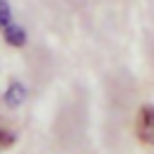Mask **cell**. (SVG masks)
<instances>
[{
	"label": "cell",
	"mask_w": 154,
	"mask_h": 154,
	"mask_svg": "<svg viewBox=\"0 0 154 154\" xmlns=\"http://www.w3.org/2000/svg\"><path fill=\"white\" fill-rule=\"evenodd\" d=\"M12 142H14V132H12L7 125L0 123V147H10Z\"/></svg>",
	"instance_id": "4"
},
{
	"label": "cell",
	"mask_w": 154,
	"mask_h": 154,
	"mask_svg": "<svg viewBox=\"0 0 154 154\" xmlns=\"http://www.w3.org/2000/svg\"><path fill=\"white\" fill-rule=\"evenodd\" d=\"M5 38H7V43H12V46H24V29H19V26H14L12 22L5 26Z\"/></svg>",
	"instance_id": "2"
},
{
	"label": "cell",
	"mask_w": 154,
	"mask_h": 154,
	"mask_svg": "<svg viewBox=\"0 0 154 154\" xmlns=\"http://www.w3.org/2000/svg\"><path fill=\"white\" fill-rule=\"evenodd\" d=\"M137 137L144 144H154V106H142L137 111V123H135Z\"/></svg>",
	"instance_id": "1"
},
{
	"label": "cell",
	"mask_w": 154,
	"mask_h": 154,
	"mask_svg": "<svg viewBox=\"0 0 154 154\" xmlns=\"http://www.w3.org/2000/svg\"><path fill=\"white\" fill-rule=\"evenodd\" d=\"M22 99H24V87L22 84H10V89H7V94H5V101L10 103V106H17V103H22Z\"/></svg>",
	"instance_id": "3"
},
{
	"label": "cell",
	"mask_w": 154,
	"mask_h": 154,
	"mask_svg": "<svg viewBox=\"0 0 154 154\" xmlns=\"http://www.w3.org/2000/svg\"><path fill=\"white\" fill-rule=\"evenodd\" d=\"M10 24V7L5 0H0V26H7Z\"/></svg>",
	"instance_id": "5"
}]
</instances>
